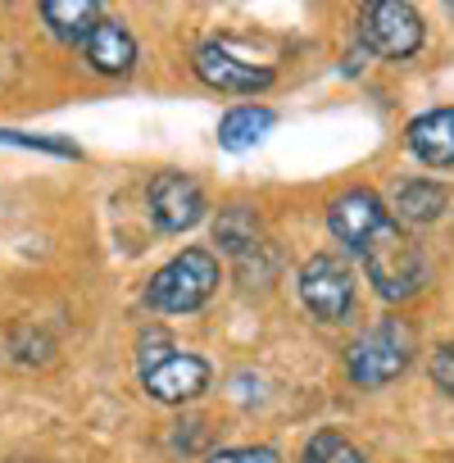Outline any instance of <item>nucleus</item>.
Segmentation results:
<instances>
[{
  "mask_svg": "<svg viewBox=\"0 0 454 463\" xmlns=\"http://www.w3.org/2000/svg\"><path fill=\"white\" fill-rule=\"evenodd\" d=\"M204 463H282V454L269 449V445H237V449H218V454H209Z\"/></svg>",
  "mask_w": 454,
  "mask_h": 463,
  "instance_id": "obj_16",
  "label": "nucleus"
},
{
  "mask_svg": "<svg viewBox=\"0 0 454 463\" xmlns=\"http://www.w3.org/2000/svg\"><path fill=\"white\" fill-rule=\"evenodd\" d=\"M141 386L159 404H186V400H195L209 386V364L200 354L159 345V350L141 354Z\"/></svg>",
  "mask_w": 454,
  "mask_h": 463,
  "instance_id": "obj_5",
  "label": "nucleus"
},
{
  "mask_svg": "<svg viewBox=\"0 0 454 463\" xmlns=\"http://www.w3.org/2000/svg\"><path fill=\"white\" fill-rule=\"evenodd\" d=\"M350 250L364 260V273H368L373 291H377L382 300H391V305L418 296L422 282H427V260H422V250L404 237V227L391 218V209L364 232Z\"/></svg>",
  "mask_w": 454,
  "mask_h": 463,
  "instance_id": "obj_1",
  "label": "nucleus"
},
{
  "mask_svg": "<svg viewBox=\"0 0 454 463\" xmlns=\"http://www.w3.org/2000/svg\"><path fill=\"white\" fill-rule=\"evenodd\" d=\"M82 55H87V64H91L96 73H105V78H123V73L137 69V42H132V33H128L123 24H114V19H100V24L91 28V37L82 42Z\"/></svg>",
  "mask_w": 454,
  "mask_h": 463,
  "instance_id": "obj_9",
  "label": "nucleus"
},
{
  "mask_svg": "<svg viewBox=\"0 0 454 463\" xmlns=\"http://www.w3.org/2000/svg\"><path fill=\"white\" fill-rule=\"evenodd\" d=\"M195 78L209 87V91H222V96H260L273 87V69L269 64H251L241 60L232 46L222 42H204L191 60Z\"/></svg>",
  "mask_w": 454,
  "mask_h": 463,
  "instance_id": "obj_7",
  "label": "nucleus"
},
{
  "mask_svg": "<svg viewBox=\"0 0 454 463\" xmlns=\"http://www.w3.org/2000/svg\"><path fill=\"white\" fill-rule=\"evenodd\" d=\"M409 150L427 168H449L454 164V109H427L409 123L404 132Z\"/></svg>",
  "mask_w": 454,
  "mask_h": 463,
  "instance_id": "obj_10",
  "label": "nucleus"
},
{
  "mask_svg": "<svg viewBox=\"0 0 454 463\" xmlns=\"http://www.w3.org/2000/svg\"><path fill=\"white\" fill-rule=\"evenodd\" d=\"M300 463H364V449L341 431H318L300 449Z\"/></svg>",
  "mask_w": 454,
  "mask_h": 463,
  "instance_id": "obj_15",
  "label": "nucleus"
},
{
  "mask_svg": "<svg viewBox=\"0 0 454 463\" xmlns=\"http://www.w3.org/2000/svg\"><path fill=\"white\" fill-rule=\"evenodd\" d=\"M146 209L159 232H191L204 218V191L186 173H159L146 191Z\"/></svg>",
  "mask_w": 454,
  "mask_h": 463,
  "instance_id": "obj_8",
  "label": "nucleus"
},
{
  "mask_svg": "<svg viewBox=\"0 0 454 463\" xmlns=\"http://www.w3.org/2000/svg\"><path fill=\"white\" fill-rule=\"evenodd\" d=\"M431 382H436L445 395H454V341L436 350V359H431Z\"/></svg>",
  "mask_w": 454,
  "mask_h": 463,
  "instance_id": "obj_17",
  "label": "nucleus"
},
{
  "mask_svg": "<svg viewBox=\"0 0 454 463\" xmlns=\"http://www.w3.org/2000/svg\"><path fill=\"white\" fill-rule=\"evenodd\" d=\"M42 19H46V28L60 42H78L82 46L91 37V28L100 24V5H96V0H46Z\"/></svg>",
  "mask_w": 454,
  "mask_h": 463,
  "instance_id": "obj_14",
  "label": "nucleus"
},
{
  "mask_svg": "<svg viewBox=\"0 0 454 463\" xmlns=\"http://www.w3.org/2000/svg\"><path fill=\"white\" fill-rule=\"evenodd\" d=\"M273 123H278L273 109H264V105H237V109H227L222 123H218V146L232 150V155H241V150L260 146Z\"/></svg>",
  "mask_w": 454,
  "mask_h": 463,
  "instance_id": "obj_13",
  "label": "nucleus"
},
{
  "mask_svg": "<svg viewBox=\"0 0 454 463\" xmlns=\"http://www.w3.org/2000/svg\"><path fill=\"white\" fill-rule=\"evenodd\" d=\"M296 287H300L305 309H309L318 323H345L350 309H355V273H350V264H345L341 255H327V250L314 255V260L300 269Z\"/></svg>",
  "mask_w": 454,
  "mask_h": 463,
  "instance_id": "obj_4",
  "label": "nucleus"
},
{
  "mask_svg": "<svg viewBox=\"0 0 454 463\" xmlns=\"http://www.w3.org/2000/svg\"><path fill=\"white\" fill-rule=\"evenodd\" d=\"M359 42L382 60H409L422 46V19L409 0H377L359 14Z\"/></svg>",
  "mask_w": 454,
  "mask_h": 463,
  "instance_id": "obj_6",
  "label": "nucleus"
},
{
  "mask_svg": "<svg viewBox=\"0 0 454 463\" xmlns=\"http://www.w3.org/2000/svg\"><path fill=\"white\" fill-rule=\"evenodd\" d=\"M445 204H449V195H445L436 182L413 177V182H400V186H395V195H391V218L404 222V227H427V222H436V218L445 213Z\"/></svg>",
  "mask_w": 454,
  "mask_h": 463,
  "instance_id": "obj_11",
  "label": "nucleus"
},
{
  "mask_svg": "<svg viewBox=\"0 0 454 463\" xmlns=\"http://www.w3.org/2000/svg\"><path fill=\"white\" fill-rule=\"evenodd\" d=\"M222 273H218V255L191 246L182 255H173L150 282H146V305L159 314H195L213 291H218Z\"/></svg>",
  "mask_w": 454,
  "mask_h": 463,
  "instance_id": "obj_2",
  "label": "nucleus"
},
{
  "mask_svg": "<svg viewBox=\"0 0 454 463\" xmlns=\"http://www.w3.org/2000/svg\"><path fill=\"white\" fill-rule=\"evenodd\" d=\"M409 354H413V336L400 318H386L377 323L373 332H364L350 350H345V373L355 386L364 391H377L386 382H395L404 368H409Z\"/></svg>",
  "mask_w": 454,
  "mask_h": 463,
  "instance_id": "obj_3",
  "label": "nucleus"
},
{
  "mask_svg": "<svg viewBox=\"0 0 454 463\" xmlns=\"http://www.w3.org/2000/svg\"><path fill=\"white\" fill-rule=\"evenodd\" d=\"M213 241H218V250H222L227 260H246L251 250L269 246V241L260 237V218H255L251 204H227V209L218 213V222H213Z\"/></svg>",
  "mask_w": 454,
  "mask_h": 463,
  "instance_id": "obj_12",
  "label": "nucleus"
}]
</instances>
